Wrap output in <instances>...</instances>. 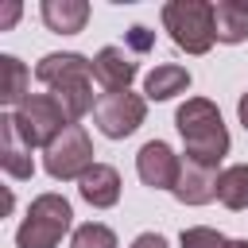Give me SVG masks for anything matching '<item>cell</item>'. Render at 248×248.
Masks as SVG:
<instances>
[{
    "mask_svg": "<svg viewBox=\"0 0 248 248\" xmlns=\"http://www.w3.org/2000/svg\"><path fill=\"white\" fill-rule=\"evenodd\" d=\"M93 78L105 85V93H124L136 81V62L120 46H101L93 54Z\"/></svg>",
    "mask_w": 248,
    "mask_h": 248,
    "instance_id": "obj_11",
    "label": "cell"
},
{
    "mask_svg": "<svg viewBox=\"0 0 248 248\" xmlns=\"http://www.w3.org/2000/svg\"><path fill=\"white\" fill-rule=\"evenodd\" d=\"M74 225V209L62 194H39L16 229V248H58Z\"/></svg>",
    "mask_w": 248,
    "mask_h": 248,
    "instance_id": "obj_2",
    "label": "cell"
},
{
    "mask_svg": "<svg viewBox=\"0 0 248 248\" xmlns=\"http://www.w3.org/2000/svg\"><path fill=\"white\" fill-rule=\"evenodd\" d=\"M236 116H240V124H244V132H248V93H240V101H236Z\"/></svg>",
    "mask_w": 248,
    "mask_h": 248,
    "instance_id": "obj_24",
    "label": "cell"
},
{
    "mask_svg": "<svg viewBox=\"0 0 248 248\" xmlns=\"http://www.w3.org/2000/svg\"><path fill=\"white\" fill-rule=\"evenodd\" d=\"M232 248H248V240H232Z\"/></svg>",
    "mask_w": 248,
    "mask_h": 248,
    "instance_id": "obj_25",
    "label": "cell"
},
{
    "mask_svg": "<svg viewBox=\"0 0 248 248\" xmlns=\"http://www.w3.org/2000/svg\"><path fill=\"white\" fill-rule=\"evenodd\" d=\"M12 124H16L19 140H23L31 151H35V147L46 151V147L70 128V120H66L62 105L54 101V93H31L23 105L12 108Z\"/></svg>",
    "mask_w": 248,
    "mask_h": 248,
    "instance_id": "obj_4",
    "label": "cell"
},
{
    "mask_svg": "<svg viewBox=\"0 0 248 248\" xmlns=\"http://www.w3.org/2000/svg\"><path fill=\"white\" fill-rule=\"evenodd\" d=\"M54 101L62 105V112H66V120H70V124H78L89 108H97L93 81H74V85H62V89H54Z\"/></svg>",
    "mask_w": 248,
    "mask_h": 248,
    "instance_id": "obj_18",
    "label": "cell"
},
{
    "mask_svg": "<svg viewBox=\"0 0 248 248\" xmlns=\"http://www.w3.org/2000/svg\"><path fill=\"white\" fill-rule=\"evenodd\" d=\"M70 248H116V232L108 225H101V221H85V225L74 229Z\"/></svg>",
    "mask_w": 248,
    "mask_h": 248,
    "instance_id": "obj_19",
    "label": "cell"
},
{
    "mask_svg": "<svg viewBox=\"0 0 248 248\" xmlns=\"http://www.w3.org/2000/svg\"><path fill=\"white\" fill-rule=\"evenodd\" d=\"M120 170L116 167H108V163H93L85 174H81V182H78V194L93 205V209H112L116 202H120Z\"/></svg>",
    "mask_w": 248,
    "mask_h": 248,
    "instance_id": "obj_10",
    "label": "cell"
},
{
    "mask_svg": "<svg viewBox=\"0 0 248 248\" xmlns=\"http://www.w3.org/2000/svg\"><path fill=\"white\" fill-rule=\"evenodd\" d=\"M0 66H4V89H0V101L4 105H23L31 93H27V81H31V74H27V66L16 58V54H0Z\"/></svg>",
    "mask_w": 248,
    "mask_h": 248,
    "instance_id": "obj_17",
    "label": "cell"
},
{
    "mask_svg": "<svg viewBox=\"0 0 248 248\" xmlns=\"http://www.w3.org/2000/svg\"><path fill=\"white\" fill-rule=\"evenodd\" d=\"M124 39H128V46H132L136 54H147V50L155 46V35H151L147 27H140V23H136V27H128V35H124Z\"/></svg>",
    "mask_w": 248,
    "mask_h": 248,
    "instance_id": "obj_21",
    "label": "cell"
},
{
    "mask_svg": "<svg viewBox=\"0 0 248 248\" xmlns=\"http://www.w3.org/2000/svg\"><path fill=\"white\" fill-rule=\"evenodd\" d=\"M163 27L170 31V43L186 54H205L217 43L209 0H170V4H163Z\"/></svg>",
    "mask_w": 248,
    "mask_h": 248,
    "instance_id": "obj_3",
    "label": "cell"
},
{
    "mask_svg": "<svg viewBox=\"0 0 248 248\" xmlns=\"http://www.w3.org/2000/svg\"><path fill=\"white\" fill-rule=\"evenodd\" d=\"M0 167L8 178H31L35 174V159H31V147L19 140L16 124H12V112L0 116Z\"/></svg>",
    "mask_w": 248,
    "mask_h": 248,
    "instance_id": "obj_12",
    "label": "cell"
},
{
    "mask_svg": "<svg viewBox=\"0 0 248 248\" xmlns=\"http://www.w3.org/2000/svg\"><path fill=\"white\" fill-rule=\"evenodd\" d=\"M186 89H190V70L174 66V62H163L143 78V97L147 101H170V97H178Z\"/></svg>",
    "mask_w": 248,
    "mask_h": 248,
    "instance_id": "obj_15",
    "label": "cell"
},
{
    "mask_svg": "<svg viewBox=\"0 0 248 248\" xmlns=\"http://www.w3.org/2000/svg\"><path fill=\"white\" fill-rule=\"evenodd\" d=\"M35 81L46 85L50 93L74 81H93V58L78 54V50H58V54H43L35 66Z\"/></svg>",
    "mask_w": 248,
    "mask_h": 248,
    "instance_id": "obj_8",
    "label": "cell"
},
{
    "mask_svg": "<svg viewBox=\"0 0 248 248\" xmlns=\"http://www.w3.org/2000/svg\"><path fill=\"white\" fill-rule=\"evenodd\" d=\"M39 16L54 35H78L89 19V4L85 0H43Z\"/></svg>",
    "mask_w": 248,
    "mask_h": 248,
    "instance_id": "obj_13",
    "label": "cell"
},
{
    "mask_svg": "<svg viewBox=\"0 0 248 248\" xmlns=\"http://www.w3.org/2000/svg\"><path fill=\"white\" fill-rule=\"evenodd\" d=\"M178 244H182V248H232V240H229L225 232L209 229V225H190V229H182Z\"/></svg>",
    "mask_w": 248,
    "mask_h": 248,
    "instance_id": "obj_20",
    "label": "cell"
},
{
    "mask_svg": "<svg viewBox=\"0 0 248 248\" xmlns=\"http://www.w3.org/2000/svg\"><path fill=\"white\" fill-rule=\"evenodd\" d=\"M147 116V97L124 89V93H101L97 97V108H93V120L101 128V136L108 140H124L132 136Z\"/></svg>",
    "mask_w": 248,
    "mask_h": 248,
    "instance_id": "obj_6",
    "label": "cell"
},
{
    "mask_svg": "<svg viewBox=\"0 0 248 248\" xmlns=\"http://www.w3.org/2000/svg\"><path fill=\"white\" fill-rule=\"evenodd\" d=\"M16 19H19V4H8V8L0 12V31H8Z\"/></svg>",
    "mask_w": 248,
    "mask_h": 248,
    "instance_id": "obj_23",
    "label": "cell"
},
{
    "mask_svg": "<svg viewBox=\"0 0 248 248\" xmlns=\"http://www.w3.org/2000/svg\"><path fill=\"white\" fill-rule=\"evenodd\" d=\"M174 128L182 136L186 159L217 167L229 155V128L221 120V108L209 97H186V105H178L174 112Z\"/></svg>",
    "mask_w": 248,
    "mask_h": 248,
    "instance_id": "obj_1",
    "label": "cell"
},
{
    "mask_svg": "<svg viewBox=\"0 0 248 248\" xmlns=\"http://www.w3.org/2000/svg\"><path fill=\"white\" fill-rule=\"evenodd\" d=\"M132 248H170V244H167L163 232H140V236L132 240Z\"/></svg>",
    "mask_w": 248,
    "mask_h": 248,
    "instance_id": "obj_22",
    "label": "cell"
},
{
    "mask_svg": "<svg viewBox=\"0 0 248 248\" xmlns=\"http://www.w3.org/2000/svg\"><path fill=\"white\" fill-rule=\"evenodd\" d=\"M178 170H182V159L174 155V147H170L167 140H147V143L136 151V174H140V182L151 186V190H174Z\"/></svg>",
    "mask_w": 248,
    "mask_h": 248,
    "instance_id": "obj_7",
    "label": "cell"
},
{
    "mask_svg": "<svg viewBox=\"0 0 248 248\" xmlns=\"http://www.w3.org/2000/svg\"><path fill=\"white\" fill-rule=\"evenodd\" d=\"M217 202L232 213L248 209V163H232L217 178Z\"/></svg>",
    "mask_w": 248,
    "mask_h": 248,
    "instance_id": "obj_16",
    "label": "cell"
},
{
    "mask_svg": "<svg viewBox=\"0 0 248 248\" xmlns=\"http://www.w3.org/2000/svg\"><path fill=\"white\" fill-rule=\"evenodd\" d=\"M213 31L217 43H244L248 39V0H217L213 4Z\"/></svg>",
    "mask_w": 248,
    "mask_h": 248,
    "instance_id": "obj_14",
    "label": "cell"
},
{
    "mask_svg": "<svg viewBox=\"0 0 248 248\" xmlns=\"http://www.w3.org/2000/svg\"><path fill=\"white\" fill-rule=\"evenodd\" d=\"M43 167L54 182H81V174L93 167V143L85 136L81 124H70L46 151H43Z\"/></svg>",
    "mask_w": 248,
    "mask_h": 248,
    "instance_id": "obj_5",
    "label": "cell"
},
{
    "mask_svg": "<svg viewBox=\"0 0 248 248\" xmlns=\"http://www.w3.org/2000/svg\"><path fill=\"white\" fill-rule=\"evenodd\" d=\"M217 167L209 163H194V159H182V170H178V182H174V202L182 205H209L217 198Z\"/></svg>",
    "mask_w": 248,
    "mask_h": 248,
    "instance_id": "obj_9",
    "label": "cell"
}]
</instances>
